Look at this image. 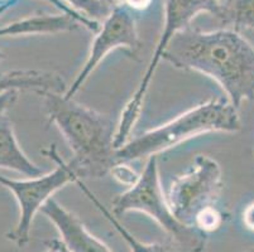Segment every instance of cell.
Here are the masks:
<instances>
[{"mask_svg":"<svg viewBox=\"0 0 254 252\" xmlns=\"http://www.w3.org/2000/svg\"><path fill=\"white\" fill-rule=\"evenodd\" d=\"M128 212H142L154 219L182 252L205 251L207 233L182 223L171 211L161 186L156 155L149 156L137 183L118 194L113 201L115 216H123Z\"/></svg>","mask_w":254,"mask_h":252,"instance_id":"obj_4","label":"cell"},{"mask_svg":"<svg viewBox=\"0 0 254 252\" xmlns=\"http://www.w3.org/2000/svg\"><path fill=\"white\" fill-rule=\"evenodd\" d=\"M104 1H105V3L108 4V5H109V1H110V0H104ZM109 6H110V5H109Z\"/></svg>","mask_w":254,"mask_h":252,"instance_id":"obj_26","label":"cell"},{"mask_svg":"<svg viewBox=\"0 0 254 252\" xmlns=\"http://www.w3.org/2000/svg\"><path fill=\"white\" fill-rule=\"evenodd\" d=\"M19 91L11 90V91H5L0 94V115L6 114L11 106H14L19 97Z\"/></svg>","mask_w":254,"mask_h":252,"instance_id":"obj_19","label":"cell"},{"mask_svg":"<svg viewBox=\"0 0 254 252\" xmlns=\"http://www.w3.org/2000/svg\"><path fill=\"white\" fill-rule=\"evenodd\" d=\"M46 245H47V251L46 252H70L66 249V246L62 244V241L53 240V241L46 242Z\"/></svg>","mask_w":254,"mask_h":252,"instance_id":"obj_21","label":"cell"},{"mask_svg":"<svg viewBox=\"0 0 254 252\" xmlns=\"http://www.w3.org/2000/svg\"><path fill=\"white\" fill-rule=\"evenodd\" d=\"M110 174L113 175L115 180H118L120 184L127 187L134 186L139 179V174L135 172L133 168L128 165V163H118L110 170Z\"/></svg>","mask_w":254,"mask_h":252,"instance_id":"obj_17","label":"cell"},{"mask_svg":"<svg viewBox=\"0 0 254 252\" xmlns=\"http://www.w3.org/2000/svg\"><path fill=\"white\" fill-rule=\"evenodd\" d=\"M4 58H5V54L3 52H0V61H3Z\"/></svg>","mask_w":254,"mask_h":252,"instance_id":"obj_25","label":"cell"},{"mask_svg":"<svg viewBox=\"0 0 254 252\" xmlns=\"http://www.w3.org/2000/svg\"><path fill=\"white\" fill-rule=\"evenodd\" d=\"M140 45L142 43L137 32L134 11L129 10L126 6H113L109 15L104 19L100 31L92 41L86 62L64 96L66 99H73L108 53L115 50H123L133 58Z\"/></svg>","mask_w":254,"mask_h":252,"instance_id":"obj_8","label":"cell"},{"mask_svg":"<svg viewBox=\"0 0 254 252\" xmlns=\"http://www.w3.org/2000/svg\"><path fill=\"white\" fill-rule=\"evenodd\" d=\"M242 129L238 108L228 99H211L187 110L180 116L145 131L134 139H129L117 149V164L130 163L144 156L177 147L191 138L207 133H238Z\"/></svg>","mask_w":254,"mask_h":252,"instance_id":"obj_3","label":"cell"},{"mask_svg":"<svg viewBox=\"0 0 254 252\" xmlns=\"http://www.w3.org/2000/svg\"><path fill=\"white\" fill-rule=\"evenodd\" d=\"M48 121L56 125L72 151L78 178L100 179L117 164V126L108 115L66 99L64 94L42 95Z\"/></svg>","mask_w":254,"mask_h":252,"instance_id":"obj_2","label":"cell"},{"mask_svg":"<svg viewBox=\"0 0 254 252\" xmlns=\"http://www.w3.org/2000/svg\"><path fill=\"white\" fill-rule=\"evenodd\" d=\"M17 3L18 0H0V5H3V4H6V3Z\"/></svg>","mask_w":254,"mask_h":252,"instance_id":"obj_23","label":"cell"},{"mask_svg":"<svg viewBox=\"0 0 254 252\" xmlns=\"http://www.w3.org/2000/svg\"><path fill=\"white\" fill-rule=\"evenodd\" d=\"M242 219H243V225L247 230L254 232V202L249 203L246 208H244L243 214H242Z\"/></svg>","mask_w":254,"mask_h":252,"instance_id":"obj_20","label":"cell"},{"mask_svg":"<svg viewBox=\"0 0 254 252\" xmlns=\"http://www.w3.org/2000/svg\"><path fill=\"white\" fill-rule=\"evenodd\" d=\"M11 90L34 92L39 96L46 92L64 94L67 91L66 82L59 73L39 69H14L0 72V94Z\"/></svg>","mask_w":254,"mask_h":252,"instance_id":"obj_10","label":"cell"},{"mask_svg":"<svg viewBox=\"0 0 254 252\" xmlns=\"http://www.w3.org/2000/svg\"><path fill=\"white\" fill-rule=\"evenodd\" d=\"M14 1H13V3H6V4H3V5H0V15H1V14L4 13V11L6 10V9L8 8H10L11 5H14Z\"/></svg>","mask_w":254,"mask_h":252,"instance_id":"obj_22","label":"cell"},{"mask_svg":"<svg viewBox=\"0 0 254 252\" xmlns=\"http://www.w3.org/2000/svg\"><path fill=\"white\" fill-rule=\"evenodd\" d=\"M39 213L45 214L56 226L62 244L70 252H112L101 240L86 230L80 218L67 211L55 198H50Z\"/></svg>","mask_w":254,"mask_h":252,"instance_id":"obj_9","label":"cell"},{"mask_svg":"<svg viewBox=\"0 0 254 252\" xmlns=\"http://www.w3.org/2000/svg\"><path fill=\"white\" fill-rule=\"evenodd\" d=\"M221 20L234 25V29L254 31V0H229L224 4Z\"/></svg>","mask_w":254,"mask_h":252,"instance_id":"obj_14","label":"cell"},{"mask_svg":"<svg viewBox=\"0 0 254 252\" xmlns=\"http://www.w3.org/2000/svg\"><path fill=\"white\" fill-rule=\"evenodd\" d=\"M223 187L220 164L211 156L198 154L192 168L172 180L166 198L175 217L195 227L196 217L206 208L215 207Z\"/></svg>","mask_w":254,"mask_h":252,"instance_id":"obj_7","label":"cell"},{"mask_svg":"<svg viewBox=\"0 0 254 252\" xmlns=\"http://www.w3.org/2000/svg\"><path fill=\"white\" fill-rule=\"evenodd\" d=\"M153 0H110L109 5L110 8L113 6H126L131 11H142L148 9L151 6Z\"/></svg>","mask_w":254,"mask_h":252,"instance_id":"obj_18","label":"cell"},{"mask_svg":"<svg viewBox=\"0 0 254 252\" xmlns=\"http://www.w3.org/2000/svg\"><path fill=\"white\" fill-rule=\"evenodd\" d=\"M242 252H254V247H251V249H247Z\"/></svg>","mask_w":254,"mask_h":252,"instance_id":"obj_24","label":"cell"},{"mask_svg":"<svg viewBox=\"0 0 254 252\" xmlns=\"http://www.w3.org/2000/svg\"><path fill=\"white\" fill-rule=\"evenodd\" d=\"M64 1L68 4L73 10L94 20L101 18L105 19L112 11V8L104 0H64Z\"/></svg>","mask_w":254,"mask_h":252,"instance_id":"obj_15","label":"cell"},{"mask_svg":"<svg viewBox=\"0 0 254 252\" xmlns=\"http://www.w3.org/2000/svg\"><path fill=\"white\" fill-rule=\"evenodd\" d=\"M75 183L76 186L80 188V191L89 198L90 202L94 203V205L98 208L99 212L103 214V217H105V218L109 221L110 225L115 228V231L119 233L120 237L126 241V244L128 245L131 252H182L172 241L168 242V244H158V242L147 244V242L139 241L137 237H134V236L131 235V233L118 221V217L115 216L113 212H110L109 209L100 202L98 196L85 184V180L77 178V179L75 180Z\"/></svg>","mask_w":254,"mask_h":252,"instance_id":"obj_13","label":"cell"},{"mask_svg":"<svg viewBox=\"0 0 254 252\" xmlns=\"http://www.w3.org/2000/svg\"><path fill=\"white\" fill-rule=\"evenodd\" d=\"M0 168L14 170L28 178L41 177L45 170L23 151L14 133V125L8 114L0 115Z\"/></svg>","mask_w":254,"mask_h":252,"instance_id":"obj_11","label":"cell"},{"mask_svg":"<svg viewBox=\"0 0 254 252\" xmlns=\"http://www.w3.org/2000/svg\"><path fill=\"white\" fill-rule=\"evenodd\" d=\"M225 216L218 207H210L204 209L195 219V227L205 233L214 232L223 226Z\"/></svg>","mask_w":254,"mask_h":252,"instance_id":"obj_16","label":"cell"},{"mask_svg":"<svg viewBox=\"0 0 254 252\" xmlns=\"http://www.w3.org/2000/svg\"><path fill=\"white\" fill-rule=\"evenodd\" d=\"M163 5H165V24H163L162 33L159 36L151 61L145 72L143 73L137 90L131 95L130 100L127 102L124 110L122 111L114 140L117 149L122 148L128 142L131 130L139 119L151 81L156 73L159 62L162 59L163 50H166L171 38L177 32L190 27L191 20L197 14L206 11L221 19L224 13V4H221L220 0H163Z\"/></svg>","mask_w":254,"mask_h":252,"instance_id":"obj_5","label":"cell"},{"mask_svg":"<svg viewBox=\"0 0 254 252\" xmlns=\"http://www.w3.org/2000/svg\"><path fill=\"white\" fill-rule=\"evenodd\" d=\"M46 156L56 164L55 170L45 173L41 177L28 179H10L0 175V186L9 189L14 194V198L19 207V218L14 230L6 233L8 240L14 242L18 247H24L31 240V230L33 219L39 209L52 196L67 186L75 183L78 178L75 166L71 161H66L59 154L56 144L50 145L47 149L41 150Z\"/></svg>","mask_w":254,"mask_h":252,"instance_id":"obj_6","label":"cell"},{"mask_svg":"<svg viewBox=\"0 0 254 252\" xmlns=\"http://www.w3.org/2000/svg\"><path fill=\"white\" fill-rule=\"evenodd\" d=\"M162 59L215 81L235 108L254 100V46L235 29L185 28L168 42Z\"/></svg>","mask_w":254,"mask_h":252,"instance_id":"obj_1","label":"cell"},{"mask_svg":"<svg viewBox=\"0 0 254 252\" xmlns=\"http://www.w3.org/2000/svg\"><path fill=\"white\" fill-rule=\"evenodd\" d=\"M81 22L68 14L61 15H33L0 28V37L20 36V34H55L78 29ZM84 27V25H82Z\"/></svg>","mask_w":254,"mask_h":252,"instance_id":"obj_12","label":"cell"}]
</instances>
